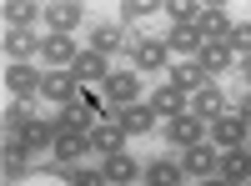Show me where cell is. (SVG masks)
<instances>
[{"label":"cell","mask_w":251,"mask_h":186,"mask_svg":"<svg viewBox=\"0 0 251 186\" xmlns=\"http://www.w3.org/2000/svg\"><path fill=\"white\" fill-rule=\"evenodd\" d=\"M15 136L25 141V151H50V141H55V121H30V126H20Z\"/></svg>","instance_id":"21"},{"label":"cell","mask_w":251,"mask_h":186,"mask_svg":"<svg viewBox=\"0 0 251 186\" xmlns=\"http://www.w3.org/2000/svg\"><path fill=\"white\" fill-rule=\"evenodd\" d=\"M166 136L176 141V146H201V136H206V121H196L191 111L176 116V121H166Z\"/></svg>","instance_id":"14"},{"label":"cell","mask_w":251,"mask_h":186,"mask_svg":"<svg viewBox=\"0 0 251 186\" xmlns=\"http://www.w3.org/2000/svg\"><path fill=\"white\" fill-rule=\"evenodd\" d=\"M30 51H40L30 30H5V60H25Z\"/></svg>","instance_id":"28"},{"label":"cell","mask_w":251,"mask_h":186,"mask_svg":"<svg viewBox=\"0 0 251 186\" xmlns=\"http://www.w3.org/2000/svg\"><path fill=\"white\" fill-rule=\"evenodd\" d=\"M80 20H86V10H80L75 0H55V5H46V26H50V35H71Z\"/></svg>","instance_id":"11"},{"label":"cell","mask_w":251,"mask_h":186,"mask_svg":"<svg viewBox=\"0 0 251 186\" xmlns=\"http://www.w3.org/2000/svg\"><path fill=\"white\" fill-rule=\"evenodd\" d=\"M30 101L25 96H20V101H10V106H5V131H20V126H30Z\"/></svg>","instance_id":"29"},{"label":"cell","mask_w":251,"mask_h":186,"mask_svg":"<svg viewBox=\"0 0 251 186\" xmlns=\"http://www.w3.org/2000/svg\"><path fill=\"white\" fill-rule=\"evenodd\" d=\"M121 46H126V30H121V26H96V30H91V51L111 55V51H121Z\"/></svg>","instance_id":"26"},{"label":"cell","mask_w":251,"mask_h":186,"mask_svg":"<svg viewBox=\"0 0 251 186\" xmlns=\"http://www.w3.org/2000/svg\"><path fill=\"white\" fill-rule=\"evenodd\" d=\"M166 60H171L166 40H141L136 46V71H166Z\"/></svg>","instance_id":"20"},{"label":"cell","mask_w":251,"mask_h":186,"mask_svg":"<svg viewBox=\"0 0 251 186\" xmlns=\"http://www.w3.org/2000/svg\"><path fill=\"white\" fill-rule=\"evenodd\" d=\"M40 96H46L50 106H71V101H75V76H71V71H46Z\"/></svg>","instance_id":"12"},{"label":"cell","mask_w":251,"mask_h":186,"mask_svg":"<svg viewBox=\"0 0 251 186\" xmlns=\"http://www.w3.org/2000/svg\"><path fill=\"white\" fill-rule=\"evenodd\" d=\"M236 116H241V121H246V126H251V91H246V96L236 101Z\"/></svg>","instance_id":"34"},{"label":"cell","mask_w":251,"mask_h":186,"mask_svg":"<svg viewBox=\"0 0 251 186\" xmlns=\"http://www.w3.org/2000/svg\"><path fill=\"white\" fill-rule=\"evenodd\" d=\"M146 181L151 186H181L186 171H181V161H151V166H146Z\"/></svg>","instance_id":"24"},{"label":"cell","mask_w":251,"mask_h":186,"mask_svg":"<svg viewBox=\"0 0 251 186\" xmlns=\"http://www.w3.org/2000/svg\"><path fill=\"white\" fill-rule=\"evenodd\" d=\"M211 141H216V151L246 146V141H251V126H246L236 111H226V116H216V121H211Z\"/></svg>","instance_id":"2"},{"label":"cell","mask_w":251,"mask_h":186,"mask_svg":"<svg viewBox=\"0 0 251 186\" xmlns=\"http://www.w3.org/2000/svg\"><path fill=\"white\" fill-rule=\"evenodd\" d=\"M146 106H151L156 116H166V121H176V116L191 111V101H186V91H176V86H161L151 101H146Z\"/></svg>","instance_id":"13"},{"label":"cell","mask_w":251,"mask_h":186,"mask_svg":"<svg viewBox=\"0 0 251 186\" xmlns=\"http://www.w3.org/2000/svg\"><path fill=\"white\" fill-rule=\"evenodd\" d=\"M116 126H121L126 136H146V131L156 126V111H151V106H141V101H136V106H121Z\"/></svg>","instance_id":"15"},{"label":"cell","mask_w":251,"mask_h":186,"mask_svg":"<svg viewBox=\"0 0 251 186\" xmlns=\"http://www.w3.org/2000/svg\"><path fill=\"white\" fill-rule=\"evenodd\" d=\"M126 141H131V136H126L121 126H91V146H96L100 156H116V151H126Z\"/></svg>","instance_id":"22"},{"label":"cell","mask_w":251,"mask_h":186,"mask_svg":"<svg viewBox=\"0 0 251 186\" xmlns=\"http://www.w3.org/2000/svg\"><path fill=\"white\" fill-rule=\"evenodd\" d=\"M71 76H75V80H100V86H106V80H111V66H106V55H100V51H80L75 66H71Z\"/></svg>","instance_id":"16"},{"label":"cell","mask_w":251,"mask_h":186,"mask_svg":"<svg viewBox=\"0 0 251 186\" xmlns=\"http://www.w3.org/2000/svg\"><path fill=\"white\" fill-rule=\"evenodd\" d=\"M231 51L251 55V20H246V26H236V30H231Z\"/></svg>","instance_id":"33"},{"label":"cell","mask_w":251,"mask_h":186,"mask_svg":"<svg viewBox=\"0 0 251 186\" xmlns=\"http://www.w3.org/2000/svg\"><path fill=\"white\" fill-rule=\"evenodd\" d=\"M71 186H111L106 171H71Z\"/></svg>","instance_id":"32"},{"label":"cell","mask_w":251,"mask_h":186,"mask_svg":"<svg viewBox=\"0 0 251 186\" xmlns=\"http://www.w3.org/2000/svg\"><path fill=\"white\" fill-rule=\"evenodd\" d=\"M86 151H91V136H86V131L55 126V141H50V156H55V161H66V166H71V161H80Z\"/></svg>","instance_id":"4"},{"label":"cell","mask_w":251,"mask_h":186,"mask_svg":"<svg viewBox=\"0 0 251 186\" xmlns=\"http://www.w3.org/2000/svg\"><path fill=\"white\" fill-rule=\"evenodd\" d=\"M35 15H46V10L30 5V0H10V5H5V26H10V30H30Z\"/></svg>","instance_id":"25"},{"label":"cell","mask_w":251,"mask_h":186,"mask_svg":"<svg viewBox=\"0 0 251 186\" xmlns=\"http://www.w3.org/2000/svg\"><path fill=\"white\" fill-rule=\"evenodd\" d=\"M216 166H221V151L216 146H206V141H201V146H186V156H181V171L186 176H216Z\"/></svg>","instance_id":"5"},{"label":"cell","mask_w":251,"mask_h":186,"mask_svg":"<svg viewBox=\"0 0 251 186\" xmlns=\"http://www.w3.org/2000/svg\"><path fill=\"white\" fill-rule=\"evenodd\" d=\"M100 171H106V181H111V186H131V181L141 176V166H136V161L126 156V151H116V156H106V166H100Z\"/></svg>","instance_id":"19"},{"label":"cell","mask_w":251,"mask_h":186,"mask_svg":"<svg viewBox=\"0 0 251 186\" xmlns=\"http://www.w3.org/2000/svg\"><path fill=\"white\" fill-rule=\"evenodd\" d=\"M166 15H171V26H196L201 5H191V0H171V5H166Z\"/></svg>","instance_id":"30"},{"label":"cell","mask_w":251,"mask_h":186,"mask_svg":"<svg viewBox=\"0 0 251 186\" xmlns=\"http://www.w3.org/2000/svg\"><path fill=\"white\" fill-rule=\"evenodd\" d=\"M106 101H111V106H136V101H141V76L136 71H111Z\"/></svg>","instance_id":"6"},{"label":"cell","mask_w":251,"mask_h":186,"mask_svg":"<svg viewBox=\"0 0 251 186\" xmlns=\"http://www.w3.org/2000/svg\"><path fill=\"white\" fill-rule=\"evenodd\" d=\"M196 66H201L206 80H216L221 71H231V66H236V51H231V46H216V40H206L201 55H196Z\"/></svg>","instance_id":"9"},{"label":"cell","mask_w":251,"mask_h":186,"mask_svg":"<svg viewBox=\"0 0 251 186\" xmlns=\"http://www.w3.org/2000/svg\"><path fill=\"white\" fill-rule=\"evenodd\" d=\"M191 116H196V121H216V116H226V96H221L216 80H206L201 91H191Z\"/></svg>","instance_id":"7"},{"label":"cell","mask_w":251,"mask_h":186,"mask_svg":"<svg viewBox=\"0 0 251 186\" xmlns=\"http://www.w3.org/2000/svg\"><path fill=\"white\" fill-rule=\"evenodd\" d=\"M75 55H80V51L71 46V35H46V40H40V60H46L50 71H71Z\"/></svg>","instance_id":"8"},{"label":"cell","mask_w":251,"mask_h":186,"mask_svg":"<svg viewBox=\"0 0 251 186\" xmlns=\"http://www.w3.org/2000/svg\"><path fill=\"white\" fill-rule=\"evenodd\" d=\"M201 186H231V181H221V176H206V181H201Z\"/></svg>","instance_id":"36"},{"label":"cell","mask_w":251,"mask_h":186,"mask_svg":"<svg viewBox=\"0 0 251 186\" xmlns=\"http://www.w3.org/2000/svg\"><path fill=\"white\" fill-rule=\"evenodd\" d=\"M236 71L246 76V91H251V55H241V60H236Z\"/></svg>","instance_id":"35"},{"label":"cell","mask_w":251,"mask_h":186,"mask_svg":"<svg viewBox=\"0 0 251 186\" xmlns=\"http://www.w3.org/2000/svg\"><path fill=\"white\" fill-rule=\"evenodd\" d=\"M146 15H156L151 0H126V5H121V20H126V26H131V20H146Z\"/></svg>","instance_id":"31"},{"label":"cell","mask_w":251,"mask_h":186,"mask_svg":"<svg viewBox=\"0 0 251 186\" xmlns=\"http://www.w3.org/2000/svg\"><path fill=\"white\" fill-rule=\"evenodd\" d=\"M25 156H30L25 141H20L15 131H5V156H0V161H5V181L10 176H25Z\"/></svg>","instance_id":"23"},{"label":"cell","mask_w":251,"mask_h":186,"mask_svg":"<svg viewBox=\"0 0 251 186\" xmlns=\"http://www.w3.org/2000/svg\"><path fill=\"white\" fill-rule=\"evenodd\" d=\"M196 30H201V40H216V46H231V30H236V20L226 15L221 5H201V15H196Z\"/></svg>","instance_id":"1"},{"label":"cell","mask_w":251,"mask_h":186,"mask_svg":"<svg viewBox=\"0 0 251 186\" xmlns=\"http://www.w3.org/2000/svg\"><path fill=\"white\" fill-rule=\"evenodd\" d=\"M171 86H176V91H201L206 76H201L196 60H186V66H171Z\"/></svg>","instance_id":"27"},{"label":"cell","mask_w":251,"mask_h":186,"mask_svg":"<svg viewBox=\"0 0 251 186\" xmlns=\"http://www.w3.org/2000/svg\"><path fill=\"white\" fill-rule=\"evenodd\" d=\"M216 176H221V181H231V186L251 181V146H231V151H221Z\"/></svg>","instance_id":"10"},{"label":"cell","mask_w":251,"mask_h":186,"mask_svg":"<svg viewBox=\"0 0 251 186\" xmlns=\"http://www.w3.org/2000/svg\"><path fill=\"white\" fill-rule=\"evenodd\" d=\"M201 46H206V40H201V30L196 26H171V40H166V51H176V55H201Z\"/></svg>","instance_id":"18"},{"label":"cell","mask_w":251,"mask_h":186,"mask_svg":"<svg viewBox=\"0 0 251 186\" xmlns=\"http://www.w3.org/2000/svg\"><path fill=\"white\" fill-rule=\"evenodd\" d=\"M96 106H86V101H71V106H60V116H55V126H66V131H86L91 136V126H96Z\"/></svg>","instance_id":"17"},{"label":"cell","mask_w":251,"mask_h":186,"mask_svg":"<svg viewBox=\"0 0 251 186\" xmlns=\"http://www.w3.org/2000/svg\"><path fill=\"white\" fill-rule=\"evenodd\" d=\"M40 80H46V76H40L35 66H25V60H10V66H5V91H10L15 101H20V96L30 101V96L40 91Z\"/></svg>","instance_id":"3"}]
</instances>
